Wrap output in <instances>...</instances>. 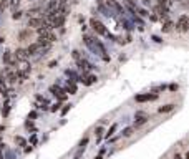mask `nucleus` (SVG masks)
Here are the masks:
<instances>
[{"instance_id":"obj_1","label":"nucleus","mask_w":189,"mask_h":159,"mask_svg":"<svg viewBox=\"0 0 189 159\" xmlns=\"http://www.w3.org/2000/svg\"><path fill=\"white\" fill-rule=\"evenodd\" d=\"M90 25H91V28L95 32H96L98 35H103V36H111L110 35V32L106 30V27L103 25L101 22L100 20H96V18H91V20H90Z\"/></svg>"},{"instance_id":"obj_2","label":"nucleus","mask_w":189,"mask_h":159,"mask_svg":"<svg viewBox=\"0 0 189 159\" xmlns=\"http://www.w3.org/2000/svg\"><path fill=\"white\" fill-rule=\"evenodd\" d=\"M176 28H178L179 32H188V28H189V18H188V15H186V13H183V15L178 18Z\"/></svg>"},{"instance_id":"obj_3","label":"nucleus","mask_w":189,"mask_h":159,"mask_svg":"<svg viewBox=\"0 0 189 159\" xmlns=\"http://www.w3.org/2000/svg\"><path fill=\"white\" fill-rule=\"evenodd\" d=\"M13 58H15L17 62H25L27 58H28V53H27L25 48H17L15 53H13Z\"/></svg>"},{"instance_id":"obj_4","label":"nucleus","mask_w":189,"mask_h":159,"mask_svg":"<svg viewBox=\"0 0 189 159\" xmlns=\"http://www.w3.org/2000/svg\"><path fill=\"white\" fill-rule=\"evenodd\" d=\"M138 103H144V101H154V99H158V95L156 93H153V95H149V93H146V95H138V96L134 98Z\"/></svg>"},{"instance_id":"obj_5","label":"nucleus","mask_w":189,"mask_h":159,"mask_svg":"<svg viewBox=\"0 0 189 159\" xmlns=\"http://www.w3.org/2000/svg\"><path fill=\"white\" fill-rule=\"evenodd\" d=\"M43 18H41V17H30V18H28V28H38V27H41L43 25Z\"/></svg>"},{"instance_id":"obj_6","label":"nucleus","mask_w":189,"mask_h":159,"mask_svg":"<svg viewBox=\"0 0 189 159\" xmlns=\"http://www.w3.org/2000/svg\"><path fill=\"white\" fill-rule=\"evenodd\" d=\"M27 50V53H28V57H33V55H40V46L37 45V43H32L28 48H25Z\"/></svg>"},{"instance_id":"obj_7","label":"nucleus","mask_w":189,"mask_h":159,"mask_svg":"<svg viewBox=\"0 0 189 159\" xmlns=\"http://www.w3.org/2000/svg\"><path fill=\"white\" fill-rule=\"evenodd\" d=\"M5 78H7L10 83H15V81H17V70H15V71H12L10 67H7V68H5Z\"/></svg>"},{"instance_id":"obj_8","label":"nucleus","mask_w":189,"mask_h":159,"mask_svg":"<svg viewBox=\"0 0 189 159\" xmlns=\"http://www.w3.org/2000/svg\"><path fill=\"white\" fill-rule=\"evenodd\" d=\"M83 41H85V45H86L88 48L95 53V38H93L91 35H85V36H83Z\"/></svg>"},{"instance_id":"obj_9","label":"nucleus","mask_w":189,"mask_h":159,"mask_svg":"<svg viewBox=\"0 0 189 159\" xmlns=\"http://www.w3.org/2000/svg\"><path fill=\"white\" fill-rule=\"evenodd\" d=\"M98 78L95 76V75H83V78H82V81H83V85H86V86H90V85H93V83L96 81Z\"/></svg>"},{"instance_id":"obj_10","label":"nucleus","mask_w":189,"mask_h":159,"mask_svg":"<svg viewBox=\"0 0 189 159\" xmlns=\"http://www.w3.org/2000/svg\"><path fill=\"white\" fill-rule=\"evenodd\" d=\"M67 93H70V95H75V93H77V83L73 81V80H68V83H67Z\"/></svg>"},{"instance_id":"obj_11","label":"nucleus","mask_w":189,"mask_h":159,"mask_svg":"<svg viewBox=\"0 0 189 159\" xmlns=\"http://www.w3.org/2000/svg\"><path fill=\"white\" fill-rule=\"evenodd\" d=\"M0 93L4 95V96H7V88H5V76L0 73Z\"/></svg>"},{"instance_id":"obj_12","label":"nucleus","mask_w":189,"mask_h":159,"mask_svg":"<svg viewBox=\"0 0 189 159\" xmlns=\"http://www.w3.org/2000/svg\"><path fill=\"white\" fill-rule=\"evenodd\" d=\"M146 121H148V118H146V116H141V114H139L138 119L134 121V128H139V126H143V124L146 123Z\"/></svg>"},{"instance_id":"obj_13","label":"nucleus","mask_w":189,"mask_h":159,"mask_svg":"<svg viewBox=\"0 0 189 159\" xmlns=\"http://www.w3.org/2000/svg\"><path fill=\"white\" fill-rule=\"evenodd\" d=\"M41 12H43V10H41L40 7H35V8H32V10H28L27 13H28V17H38V15L41 13Z\"/></svg>"},{"instance_id":"obj_14","label":"nucleus","mask_w":189,"mask_h":159,"mask_svg":"<svg viewBox=\"0 0 189 159\" xmlns=\"http://www.w3.org/2000/svg\"><path fill=\"white\" fill-rule=\"evenodd\" d=\"M174 106H176V104H166V106H161L158 111L159 113H169V111H173L174 109Z\"/></svg>"},{"instance_id":"obj_15","label":"nucleus","mask_w":189,"mask_h":159,"mask_svg":"<svg viewBox=\"0 0 189 159\" xmlns=\"http://www.w3.org/2000/svg\"><path fill=\"white\" fill-rule=\"evenodd\" d=\"M133 133H134V128H126L124 131H123V136H124V138H129Z\"/></svg>"},{"instance_id":"obj_16","label":"nucleus","mask_w":189,"mask_h":159,"mask_svg":"<svg viewBox=\"0 0 189 159\" xmlns=\"http://www.w3.org/2000/svg\"><path fill=\"white\" fill-rule=\"evenodd\" d=\"M50 91L56 96V95H58V93L61 91V88H60V86H56V85H53V86H50Z\"/></svg>"},{"instance_id":"obj_17","label":"nucleus","mask_w":189,"mask_h":159,"mask_svg":"<svg viewBox=\"0 0 189 159\" xmlns=\"http://www.w3.org/2000/svg\"><path fill=\"white\" fill-rule=\"evenodd\" d=\"M72 57H73V60H75V62H77V60H80V58H83V57H82V53H80L78 50H73Z\"/></svg>"},{"instance_id":"obj_18","label":"nucleus","mask_w":189,"mask_h":159,"mask_svg":"<svg viewBox=\"0 0 189 159\" xmlns=\"http://www.w3.org/2000/svg\"><path fill=\"white\" fill-rule=\"evenodd\" d=\"M115 131H116V124H113L111 128L108 129V133H106V138H110V136H111V134L115 133Z\"/></svg>"},{"instance_id":"obj_19","label":"nucleus","mask_w":189,"mask_h":159,"mask_svg":"<svg viewBox=\"0 0 189 159\" xmlns=\"http://www.w3.org/2000/svg\"><path fill=\"white\" fill-rule=\"evenodd\" d=\"M173 30V23L171 22H166V25H164V32H171Z\"/></svg>"},{"instance_id":"obj_20","label":"nucleus","mask_w":189,"mask_h":159,"mask_svg":"<svg viewBox=\"0 0 189 159\" xmlns=\"http://www.w3.org/2000/svg\"><path fill=\"white\" fill-rule=\"evenodd\" d=\"M101 133H103V128H101V126H100V128H96V139H98V141L101 139Z\"/></svg>"},{"instance_id":"obj_21","label":"nucleus","mask_w":189,"mask_h":159,"mask_svg":"<svg viewBox=\"0 0 189 159\" xmlns=\"http://www.w3.org/2000/svg\"><path fill=\"white\" fill-rule=\"evenodd\" d=\"M136 10H138L139 13H141V17H148V15H149L148 12H146V10H143V8H138V7H136Z\"/></svg>"},{"instance_id":"obj_22","label":"nucleus","mask_w":189,"mask_h":159,"mask_svg":"<svg viewBox=\"0 0 189 159\" xmlns=\"http://www.w3.org/2000/svg\"><path fill=\"white\" fill-rule=\"evenodd\" d=\"M15 143H18L20 146H25V139L23 138H15Z\"/></svg>"},{"instance_id":"obj_23","label":"nucleus","mask_w":189,"mask_h":159,"mask_svg":"<svg viewBox=\"0 0 189 159\" xmlns=\"http://www.w3.org/2000/svg\"><path fill=\"white\" fill-rule=\"evenodd\" d=\"M20 17H22V12H15V13L12 15V18H13V20H18Z\"/></svg>"},{"instance_id":"obj_24","label":"nucleus","mask_w":189,"mask_h":159,"mask_svg":"<svg viewBox=\"0 0 189 159\" xmlns=\"http://www.w3.org/2000/svg\"><path fill=\"white\" fill-rule=\"evenodd\" d=\"M60 103H55V104H53V106H51V111H58V109H60Z\"/></svg>"},{"instance_id":"obj_25","label":"nucleus","mask_w":189,"mask_h":159,"mask_svg":"<svg viewBox=\"0 0 189 159\" xmlns=\"http://www.w3.org/2000/svg\"><path fill=\"white\" fill-rule=\"evenodd\" d=\"M86 143H88V138H85V139H83V141H82V143H80V148H82V149H85V146H86Z\"/></svg>"},{"instance_id":"obj_26","label":"nucleus","mask_w":189,"mask_h":159,"mask_svg":"<svg viewBox=\"0 0 189 159\" xmlns=\"http://www.w3.org/2000/svg\"><path fill=\"white\" fill-rule=\"evenodd\" d=\"M173 159H183V158H181V154H174V158Z\"/></svg>"}]
</instances>
